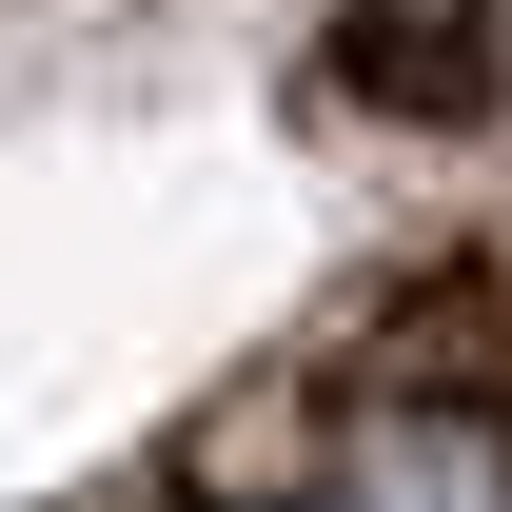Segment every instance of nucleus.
I'll return each instance as SVG.
<instances>
[{
	"label": "nucleus",
	"mask_w": 512,
	"mask_h": 512,
	"mask_svg": "<svg viewBox=\"0 0 512 512\" xmlns=\"http://www.w3.org/2000/svg\"><path fill=\"white\" fill-rule=\"evenodd\" d=\"M316 99H375V119L453 138V119H493V20L473 0H375V20L316 40Z\"/></svg>",
	"instance_id": "1"
},
{
	"label": "nucleus",
	"mask_w": 512,
	"mask_h": 512,
	"mask_svg": "<svg viewBox=\"0 0 512 512\" xmlns=\"http://www.w3.org/2000/svg\"><path fill=\"white\" fill-rule=\"evenodd\" d=\"M335 512H512V453L473 434V414H414V434L355 453V493H335Z\"/></svg>",
	"instance_id": "2"
}]
</instances>
